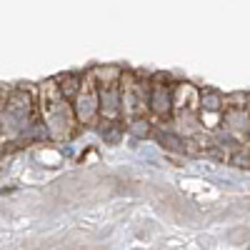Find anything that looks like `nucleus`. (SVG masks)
<instances>
[]
</instances>
